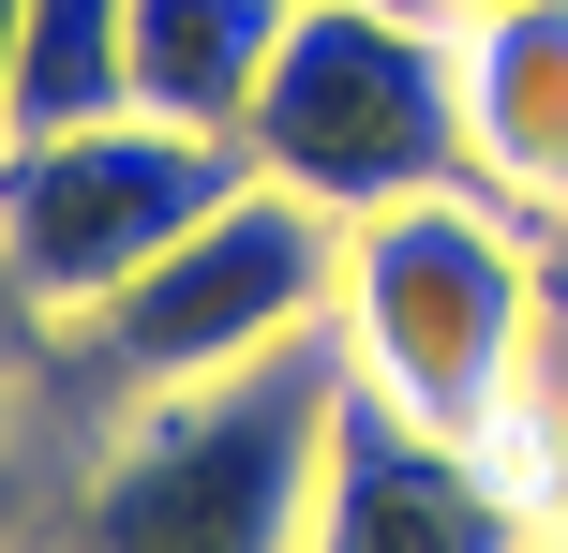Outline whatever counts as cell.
Listing matches in <instances>:
<instances>
[{"label": "cell", "instance_id": "obj_1", "mask_svg": "<svg viewBox=\"0 0 568 553\" xmlns=\"http://www.w3.org/2000/svg\"><path fill=\"white\" fill-rule=\"evenodd\" d=\"M329 419H344V329L240 359L210 389H150L75 449L45 553H314Z\"/></svg>", "mask_w": 568, "mask_h": 553}, {"label": "cell", "instance_id": "obj_2", "mask_svg": "<svg viewBox=\"0 0 568 553\" xmlns=\"http://www.w3.org/2000/svg\"><path fill=\"white\" fill-rule=\"evenodd\" d=\"M539 225H524L509 195H479V180H449V195H404L374 209V225H344V359H359V389H389L404 419H434V434L494 449L524 404V345H539Z\"/></svg>", "mask_w": 568, "mask_h": 553}, {"label": "cell", "instance_id": "obj_3", "mask_svg": "<svg viewBox=\"0 0 568 553\" xmlns=\"http://www.w3.org/2000/svg\"><path fill=\"white\" fill-rule=\"evenodd\" d=\"M329 315H344V225L300 209L284 180H240L195 239H165L105 315H75L45 345V389L105 434L120 404L210 389V375H240V359H284V345H314Z\"/></svg>", "mask_w": 568, "mask_h": 553}, {"label": "cell", "instance_id": "obj_4", "mask_svg": "<svg viewBox=\"0 0 568 553\" xmlns=\"http://www.w3.org/2000/svg\"><path fill=\"white\" fill-rule=\"evenodd\" d=\"M255 180H284L329 225H374L404 195H449L479 180V135H464V30L434 0H300L255 120H240Z\"/></svg>", "mask_w": 568, "mask_h": 553}, {"label": "cell", "instance_id": "obj_5", "mask_svg": "<svg viewBox=\"0 0 568 553\" xmlns=\"http://www.w3.org/2000/svg\"><path fill=\"white\" fill-rule=\"evenodd\" d=\"M240 180H255L240 135H180V120H150V105L45 120V135H0V255H16L30 315L75 329V315H105L165 239H195Z\"/></svg>", "mask_w": 568, "mask_h": 553}, {"label": "cell", "instance_id": "obj_6", "mask_svg": "<svg viewBox=\"0 0 568 553\" xmlns=\"http://www.w3.org/2000/svg\"><path fill=\"white\" fill-rule=\"evenodd\" d=\"M539 509L494 479V449L404 419L389 389H359L344 359V419H329V494H314V553H524Z\"/></svg>", "mask_w": 568, "mask_h": 553}, {"label": "cell", "instance_id": "obj_7", "mask_svg": "<svg viewBox=\"0 0 568 553\" xmlns=\"http://www.w3.org/2000/svg\"><path fill=\"white\" fill-rule=\"evenodd\" d=\"M464 30V135H479V195L524 225L568 209V0H479Z\"/></svg>", "mask_w": 568, "mask_h": 553}, {"label": "cell", "instance_id": "obj_8", "mask_svg": "<svg viewBox=\"0 0 568 553\" xmlns=\"http://www.w3.org/2000/svg\"><path fill=\"white\" fill-rule=\"evenodd\" d=\"M300 30V0H135V105L180 135H240Z\"/></svg>", "mask_w": 568, "mask_h": 553}, {"label": "cell", "instance_id": "obj_9", "mask_svg": "<svg viewBox=\"0 0 568 553\" xmlns=\"http://www.w3.org/2000/svg\"><path fill=\"white\" fill-rule=\"evenodd\" d=\"M105 105H135V0H30L16 135H45V120H105Z\"/></svg>", "mask_w": 568, "mask_h": 553}, {"label": "cell", "instance_id": "obj_10", "mask_svg": "<svg viewBox=\"0 0 568 553\" xmlns=\"http://www.w3.org/2000/svg\"><path fill=\"white\" fill-rule=\"evenodd\" d=\"M45 419H60L45 375H0V553H45V539H60V509H30V479H45ZM45 494H75V479H45Z\"/></svg>", "mask_w": 568, "mask_h": 553}, {"label": "cell", "instance_id": "obj_11", "mask_svg": "<svg viewBox=\"0 0 568 553\" xmlns=\"http://www.w3.org/2000/svg\"><path fill=\"white\" fill-rule=\"evenodd\" d=\"M45 345H60V329L30 315V285H16V255H0V375H45Z\"/></svg>", "mask_w": 568, "mask_h": 553}, {"label": "cell", "instance_id": "obj_12", "mask_svg": "<svg viewBox=\"0 0 568 553\" xmlns=\"http://www.w3.org/2000/svg\"><path fill=\"white\" fill-rule=\"evenodd\" d=\"M16 60H30V0H0V135H16Z\"/></svg>", "mask_w": 568, "mask_h": 553}, {"label": "cell", "instance_id": "obj_13", "mask_svg": "<svg viewBox=\"0 0 568 553\" xmlns=\"http://www.w3.org/2000/svg\"><path fill=\"white\" fill-rule=\"evenodd\" d=\"M434 16H479V0H434Z\"/></svg>", "mask_w": 568, "mask_h": 553}, {"label": "cell", "instance_id": "obj_14", "mask_svg": "<svg viewBox=\"0 0 568 553\" xmlns=\"http://www.w3.org/2000/svg\"><path fill=\"white\" fill-rule=\"evenodd\" d=\"M524 553H568V539H524Z\"/></svg>", "mask_w": 568, "mask_h": 553}]
</instances>
